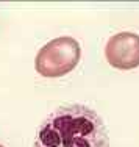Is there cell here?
I'll list each match as a JSON object with an SVG mask.
<instances>
[{
    "label": "cell",
    "mask_w": 139,
    "mask_h": 147,
    "mask_svg": "<svg viewBox=\"0 0 139 147\" xmlns=\"http://www.w3.org/2000/svg\"><path fill=\"white\" fill-rule=\"evenodd\" d=\"M33 147H109V135L103 119L92 108L69 103L46 117Z\"/></svg>",
    "instance_id": "cell-1"
},
{
    "label": "cell",
    "mask_w": 139,
    "mask_h": 147,
    "mask_svg": "<svg viewBox=\"0 0 139 147\" xmlns=\"http://www.w3.org/2000/svg\"><path fill=\"white\" fill-rule=\"evenodd\" d=\"M81 57L80 44L71 36H60L38 52L34 67L46 78H58L74 71Z\"/></svg>",
    "instance_id": "cell-2"
},
{
    "label": "cell",
    "mask_w": 139,
    "mask_h": 147,
    "mask_svg": "<svg viewBox=\"0 0 139 147\" xmlns=\"http://www.w3.org/2000/svg\"><path fill=\"white\" fill-rule=\"evenodd\" d=\"M106 59L113 67L131 71L139 66V34L120 31L109 38L105 47Z\"/></svg>",
    "instance_id": "cell-3"
},
{
    "label": "cell",
    "mask_w": 139,
    "mask_h": 147,
    "mask_svg": "<svg viewBox=\"0 0 139 147\" xmlns=\"http://www.w3.org/2000/svg\"><path fill=\"white\" fill-rule=\"evenodd\" d=\"M0 147H3V146H0Z\"/></svg>",
    "instance_id": "cell-4"
}]
</instances>
